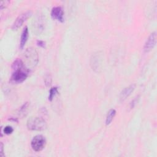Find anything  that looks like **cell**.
<instances>
[{"label":"cell","mask_w":157,"mask_h":157,"mask_svg":"<svg viewBox=\"0 0 157 157\" xmlns=\"http://www.w3.org/2000/svg\"><path fill=\"white\" fill-rule=\"evenodd\" d=\"M12 69L10 81L13 83H21L24 82L27 78L30 71L21 59H17L13 62Z\"/></svg>","instance_id":"1"},{"label":"cell","mask_w":157,"mask_h":157,"mask_svg":"<svg viewBox=\"0 0 157 157\" xmlns=\"http://www.w3.org/2000/svg\"><path fill=\"white\" fill-rule=\"evenodd\" d=\"M23 63L30 71L34 69L38 63V54L36 50L33 47L28 48L24 53Z\"/></svg>","instance_id":"2"},{"label":"cell","mask_w":157,"mask_h":157,"mask_svg":"<svg viewBox=\"0 0 157 157\" xmlns=\"http://www.w3.org/2000/svg\"><path fill=\"white\" fill-rule=\"evenodd\" d=\"M26 126L29 130L40 131L44 130L47 128V123L42 118L31 117L28 120Z\"/></svg>","instance_id":"3"},{"label":"cell","mask_w":157,"mask_h":157,"mask_svg":"<svg viewBox=\"0 0 157 157\" xmlns=\"http://www.w3.org/2000/svg\"><path fill=\"white\" fill-rule=\"evenodd\" d=\"M45 145L46 139L44 136L40 134L35 136L31 142V147L35 151H42L45 148Z\"/></svg>","instance_id":"4"},{"label":"cell","mask_w":157,"mask_h":157,"mask_svg":"<svg viewBox=\"0 0 157 157\" xmlns=\"http://www.w3.org/2000/svg\"><path fill=\"white\" fill-rule=\"evenodd\" d=\"M45 28V18L42 14L37 15L34 19L33 29L37 35L40 34Z\"/></svg>","instance_id":"5"},{"label":"cell","mask_w":157,"mask_h":157,"mask_svg":"<svg viewBox=\"0 0 157 157\" xmlns=\"http://www.w3.org/2000/svg\"><path fill=\"white\" fill-rule=\"evenodd\" d=\"M31 13L32 12L31 10H28L19 15L13 23L12 25V29L17 30V29H18L23 24V23L31 16Z\"/></svg>","instance_id":"6"},{"label":"cell","mask_w":157,"mask_h":157,"mask_svg":"<svg viewBox=\"0 0 157 157\" xmlns=\"http://www.w3.org/2000/svg\"><path fill=\"white\" fill-rule=\"evenodd\" d=\"M156 43V33L155 31L152 33L147 39L144 47V50L145 52H148L151 50H152L155 46Z\"/></svg>","instance_id":"7"},{"label":"cell","mask_w":157,"mask_h":157,"mask_svg":"<svg viewBox=\"0 0 157 157\" xmlns=\"http://www.w3.org/2000/svg\"><path fill=\"white\" fill-rule=\"evenodd\" d=\"M51 17L54 20H56L60 22H63L64 11L62 7L60 6H56L53 7L51 11Z\"/></svg>","instance_id":"8"},{"label":"cell","mask_w":157,"mask_h":157,"mask_svg":"<svg viewBox=\"0 0 157 157\" xmlns=\"http://www.w3.org/2000/svg\"><path fill=\"white\" fill-rule=\"evenodd\" d=\"M136 84H131L128 86L124 88L120 93L119 95V99L121 102L124 101L135 90Z\"/></svg>","instance_id":"9"},{"label":"cell","mask_w":157,"mask_h":157,"mask_svg":"<svg viewBox=\"0 0 157 157\" xmlns=\"http://www.w3.org/2000/svg\"><path fill=\"white\" fill-rule=\"evenodd\" d=\"M28 38V28L27 26H25L21 34V37H20V48L22 49L24 47L25 45L26 44L27 40Z\"/></svg>","instance_id":"10"},{"label":"cell","mask_w":157,"mask_h":157,"mask_svg":"<svg viewBox=\"0 0 157 157\" xmlns=\"http://www.w3.org/2000/svg\"><path fill=\"white\" fill-rule=\"evenodd\" d=\"M99 56L98 55H93V58L91 59V65L92 66L93 69H96L98 71L99 69V63H100V59H99Z\"/></svg>","instance_id":"11"},{"label":"cell","mask_w":157,"mask_h":157,"mask_svg":"<svg viewBox=\"0 0 157 157\" xmlns=\"http://www.w3.org/2000/svg\"><path fill=\"white\" fill-rule=\"evenodd\" d=\"M115 114H116V110L115 109H111L109 110V112H107V116H106V118H105V124L106 125H109L111 123L113 118L115 116Z\"/></svg>","instance_id":"12"},{"label":"cell","mask_w":157,"mask_h":157,"mask_svg":"<svg viewBox=\"0 0 157 157\" xmlns=\"http://www.w3.org/2000/svg\"><path fill=\"white\" fill-rule=\"evenodd\" d=\"M29 107V103L28 102H25V104H23L22 105V106L20 108L18 113H19V115L20 117H24L25 116V115L27 113V111Z\"/></svg>","instance_id":"13"},{"label":"cell","mask_w":157,"mask_h":157,"mask_svg":"<svg viewBox=\"0 0 157 157\" xmlns=\"http://www.w3.org/2000/svg\"><path fill=\"white\" fill-rule=\"evenodd\" d=\"M57 94H58V88L56 86L52 87V88H50V91H49V95H48V100L52 101L53 100V99L54 98V97Z\"/></svg>","instance_id":"14"},{"label":"cell","mask_w":157,"mask_h":157,"mask_svg":"<svg viewBox=\"0 0 157 157\" xmlns=\"http://www.w3.org/2000/svg\"><path fill=\"white\" fill-rule=\"evenodd\" d=\"M13 131V129L10 126H6L3 129V132L6 134H10Z\"/></svg>","instance_id":"15"},{"label":"cell","mask_w":157,"mask_h":157,"mask_svg":"<svg viewBox=\"0 0 157 157\" xmlns=\"http://www.w3.org/2000/svg\"><path fill=\"white\" fill-rule=\"evenodd\" d=\"M44 82L47 86H48L51 85L52 83V77L50 74H47L45 75V78H44Z\"/></svg>","instance_id":"16"},{"label":"cell","mask_w":157,"mask_h":157,"mask_svg":"<svg viewBox=\"0 0 157 157\" xmlns=\"http://www.w3.org/2000/svg\"><path fill=\"white\" fill-rule=\"evenodd\" d=\"M139 99V96L136 97V98L131 102V103H130V108H131V109H133V108L135 107V105L137 104V103Z\"/></svg>","instance_id":"17"},{"label":"cell","mask_w":157,"mask_h":157,"mask_svg":"<svg viewBox=\"0 0 157 157\" xmlns=\"http://www.w3.org/2000/svg\"><path fill=\"white\" fill-rule=\"evenodd\" d=\"M9 3H10L9 1H6H6H1V3H0V9H1V10H2V9L6 7L9 5Z\"/></svg>","instance_id":"18"},{"label":"cell","mask_w":157,"mask_h":157,"mask_svg":"<svg viewBox=\"0 0 157 157\" xmlns=\"http://www.w3.org/2000/svg\"><path fill=\"white\" fill-rule=\"evenodd\" d=\"M37 45H39V47H41L42 48H45V42L43 40H37Z\"/></svg>","instance_id":"19"},{"label":"cell","mask_w":157,"mask_h":157,"mask_svg":"<svg viewBox=\"0 0 157 157\" xmlns=\"http://www.w3.org/2000/svg\"><path fill=\"white\" fill-rule=\"evenodd\" d=\"M1 156H4V145L2 142H1Z\"/></svg>","instance_id":"20"}]
</instances>
